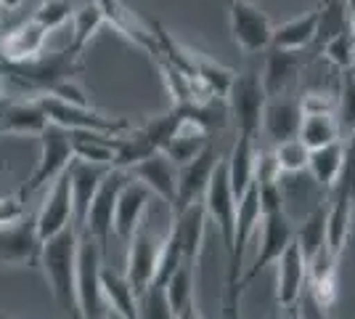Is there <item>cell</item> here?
Here are the masks:
<instances>
[{
	"label": "cell",
	"instance_id": "cell-3",
	"mask_svg": "<svg viewBox=\"0 0 355 319\" xmlns=\"http://www.w3.org/2000/svg\"><path fill=\"white\" fill-rule=\"evenodd\" d=\"M101 263L104 253L88 231H80L77 240V279H74V301L85 319H104L109 311L101 293Z\"/></svg>",
	"mask_w": 355,
	"mask_h": 319
},
{
	"label": "cell",
	"instance_id": "cell-27",
	"mask_svg": "<svg viewBox=\"0 0 355 319\" xmlns=\"http://www.w3.org/2000/svg\"><path fill=\"white\" fill-rule=\"evenodd\" d=\"M69 136H72V157L93 163V165H114L119 136L88 133V131H69Z\"/></svg>",
	"mask_w": 355,
	"mask_h": 319
},
{
	"label": "cell",
	"instance_id": "cell-28",
	"mask_svg": "<svg viewBox=\"0 0 355 319\" xmlns=\"http://www.w3.org/2000/svg\"><path fill=\"white\" fill-rule=\"evenodd\" d=\"M101 293H104L106 309L117 311L119 317L135 319V293L128 282L125 272H114L109 263H101Z\"/></svg>",
	"mask_w": 355,
	"mask_h": 319
},
{
	"label": "cell",
	"instance_id": "cell-19",
	"mask_svg": "<svg viewBox=\"0 0 355 319\" xmlns=\"http://www.w3.org/2000/svg\"><path fill=\"white\" fill-rule=\"evenodd\" d=\"M45 38H48V32L35 19H27V22L16 24L14 30L3 32V38H0V64H21V61L40 56Z\"/></svg>",
	"mask_w": 355,
	"mask_h": 319
},
{
	"label": "cell",
	"instance_id": "cell-16",
	"mask_svg": "<svg viewBox=\"0 0 355 319\" xmlns=\"http://www.w3.org/2000/svg\"><path fill=\"white\" fill-rule=\"evenodd\" d=\"M128 173L133 176L135 181L144 183L151 195H157L162 202H167V208H170V213H173V208H175L178 165L167 157V154L164 152L148 154L146 160L135 163Z\"/></svg>",
	"mask_w": 355,
	"mask_h": 319
},
{
	"label": "cell",
	"instance_id": "cell-41",
	"mask_svg": "<svg viewBox=\"0 0 355 319\" xmlns=\"http://www.w3.org/2000/svg\"><path fill=\"white\" fill-rule=\"evenodd\" d=\"M342 149H345V157H342V170L334 189L355 199V131L347 133V141L342 144Z\"/></svg>",
	"mask_w": 355,
	"mask_h": 319
},
{
	"label": "cell",
	"instance_id": "cell-29",
	"mask_svg": "<svg viewBox=\"0 0 355 319\" xmlns=\"http://www.w3.org/2000/svg\"><path fill=\"white\" fill-rule=\"evenodd\" d=\"M342 157H345L342 141H331V144H326V147L311 149V157H308V173H311L313 181L318 183L324 192H331L334 183H337V179H340Z\"/></svg>",
	"mask_w": 355,
	"mask_h": 319
},
{
	"label": "cell",
	"instance_id": "cell-23",
	"mask_svg": "<svg viewBox=\"0 0 355 319\" xmlns=\"http://www.w3.org/2000/svg\"><path fill=\"white\" fill-rule=\"evenodd\" d=\"M254 154H257V138L250 136V133H236V144H234V149L225 160L228 181H231L236 199L247 192V186L254 179Z\"/></svg>",
	"mask_w": 355,
	"mask_h": 319
},
{
	"label": "cell",
	"instance_id": "cell-33",
	"mask_svg": "<svg viewBox=\"0 0 355 319\" xmlns=\"http://www.w3.org/2000/svg\"><path fill=\"white\" fill-rule=\"evenodd\" d=\"M350 27V11L347 0H324L318 6V30H315V43L324 46L329 38Z\"/></svg>",
	"mask_w": 355,
	"mask_h": 319
},
{
	"label": "cell",
	"instance_id": "cell-50",
	"mask_svg": "<svg viewBox=\"0 0 355 319\" xmlns=\"http://www.w3.org/2000/svg\"><path fill=\"white\" fill-rule=\"evenodd\" d=\"M6 104H8V99H6V96H0V120H3V112H6Z\"/></svg>",
	"mask_w": 355,
	"mask_h": 319
},
{
	"label": "cell",
	"instance_id": "cell-1",
	"mask_svg": "<svg viewBox=\"0 0 355 319\" xmlns=\"http://www.w3.org/2000/svg\"><path fill=\"white\" fill-rule=\"evenodd\" d=\"M77 240L80 231L74 224L61 229L59 234L48 237L40 250V269L45 272V279L53 290V298L64 317L72 311L74 301V279H77Z\"/></svg>",
	"mask_w": 355,
	"mask_h": 319
},
{
	"label": "cell",
	"instance_id": "cell-14",
	"mask_svg": "<svg viewBox=\"0 0 355 319\" xmlns=\"http://www.w3.org/2000/svg\"><path fill=\"white\" fill-rule=\"evenodd\" d=\"M48 195H45L40 211L35 213V224L40 240H48L53 234H59L61 229H67L72 221V195H69V173L64 170L56 181L48 183Z\"/></svg>",
	"mask_w": 355,
	"mask_h": 319
},
{
	"label": "cell",
	"instance_id": "cell-35",
	"mask_svg": "<svg viewBox=\"0 0 355 319\" xmlns=\"http://www.w3.org/2000/svg\"><path fill=\"white\" fill-rule=\"evenodd\" d=\"M135 319H175V311L167 301L164 285L151 282L135 301Z\"/></svg>",
	"mask_w": 355,
	"mask_h": 319
},
{
	"label": "cell",
	"instance_id": "cell-18",
	"mask_svg": "<svg viewBox=\"0 0 355 319\" xmlns=\"http://www.w3.org/2000/svg\"><path fill=\"white\" fill-rule=\"evenodd\" d=\"M148 199H151V192L141 181H135L133 176L119 189L117 208H114V234L119 240L128 243L135 231L144 227Z\"/></svg>",
	"mask_w": 355,
	"mask_h": 319
},
{
	"label": "cell",
	"instance_id": "cell-55",
	"mask_svg": "<svg viewBox=\"0 0 355 319\" xmlns=\"http://www.w3.org/2000/svg\"><path fill=\"white\" fill-rule=\"evenodd\" d=\"M0 136H3V133H0Z\"/></svg>",
	"mask_w": 355,
	"mask_h": 319
},
{
	"label": "cell",
	"instance_id": "cell-8",
	"mask_svg": "<svg viewBox=\"0 0 355 319\" xmlns=\"http://www.w3.org/2000/svg\"><path fill=\"white\" fill-rule=\"evenodd\" d=\"M260 245H257V259L247 272H241L239 277V288L241 293L250 288L252 282L266 272L268 266H273L276 261L282 259V253L286 250V245L295 240V224L289 221L286 211L266 213L260 218Z\"/></svg>",
	"mask_w": 355,
	"mask_h": 319
},
{
	"label": "cell",
	"instance_id": "cell-10",
	"mask_svg": "<svg viewBox=\"0 0 355 319\" xmlns=\"http://www.w3.org/2000/svg\"><path fill=\"white\" fill-rule=\"evenodd\" d=\"M202 202H205L207 218H212L218 231H220L225 253H231L234 229H236V197H234V189H231V181H228V165H225L223 157L218 160L215 170H212V179H209Z\"/></svg>",
	"mask_w": 355,
	"mask_h": 319
},
{
	"label": "cell",
	"instance_id": "cell-20",
	"mask_svg": "<svg viewBox=\"0 0 355 319\" xmlns=\"http://www.w3.org/2000/svg\"><path fill=\"white\" fill-rule=\"evenodd\" d=\"M300 122H302V106L300 99H289V96H273L266 101L263 109V122L260 128L268 133L273 144H282L289 138H297L300 133Z\"/></svg>",
	"mask_w": 355,
	"mask_h": 319
},
{
	"label": "cell",
	"instance_id": "cell-54",
	"mask_svg": "<svg viewBox=\"0 0 355 319\" xmlns=\"http://www.w3.org/2000/svg\"><path fill=\"white\" fill-rule=\"evenodd\" d=\"M292 319H295V314H292Z\"/></svg>",
	"mask_w": 355,
	"mask_h": 319
},
{
	"label": "cell",
	"instance_id": "cell-52",
	"mask_svg": "<svg viewBox=\"0 0 355 319\" xmlns=\"http://www.w3.org/2000/svg\"><path fill=\"white\" fill-rule=\"evenodd\" d=\"M0 319H11V317H6V314H0Z\"/></svg>",
	"mask_w": 355,
	"mask_h": 319
},
{
	"label": "cell",
	"instance_id": "cell-53",
	"mask_svg": "<svg viewBox=\"0 0 355 319\" xmlns=\"http://www.w3.org/2000/svg\"><path fill=\"white\" fill-rule=\"evenodd\" d=\"M0 14H3V11H0ZM0 38H3V27H0Z\"/></svg>",
	"mask_w": 355,
	"mask_h": 319
},
{
	"label": "cell",
	"instance_id": "cell-21",
	"mask_svg": "<svg viewBox=\"0 0 355 319\" xmlns=\"http://www.w3.org/2000/svg\"><path fill=\"white\" fill-rule=\"evenodd\" d=\"M207 211L205 202H191L186 208L173 213V227L178 231V240L183 247V261L199 263L202 245H205V231H207Z\"/></svg>",
	"mask_w": 355,
	"mask_h": 319
},
{
	"label": "cell",
	"instance_id": "cell-25",
	"mask_svg": "<svg viewBox=\"0 0 355 319\" xmlns=\"http://www.w3.org/2000/svg\"><path fill=\"white\" fill-rule=\"evenodd\" d=\"M315 30H318V6L308 14H300L279 24V27H273L270 46L286 48V51H302L311 43H315Z\"/></svg>",
	"mask_w": 355,
	"mask_h": 319
},
{
	"label": "cell",
	"instance_id": "cell-42",
	"mask_svg": "<svg viewBox=\"0 0 355 319\" xmlns=\"http://www.w3.org/2000/svg\"><path fill=\"white\" fill-rule=\"evenodd\" d=\"M295 319H337L329 306H321L308 290H302L300 301L295 306Z\"/></svg>",
	"mask_w": 355,
	"mask_h": 319
},
{
	"label": "cell",
	"instance_id": "cell-46",
	"mask_svg": "<svg viewBox=\"0 0 355 319\" xmlns=\"http://www.w3.org/2000/svg\"><path fill=\"white\" fill-rule=\"evenodd\" d=\"M223 319H241V288L239 285H225Z\"/></svg>",
	"mask_w": 355,
	"mask_h": 319
},
{
	"label": "cell",
	"instance_id": "cell-22",
	"mask_svg": "<svg viewBox=\"0 0 355 319\" xmlns=\"http://www.w3.org/2000/svg\"><path fill=\"white\" fill-rule=\"evenodd\" d=\"M270 54L266 59V67H263V88H266L268 99L273 96H286V91L292 88V83L300 75V67H302V59L297 51H286V48H276L268 46Z\"/></svg>",
	"mask_w": 355,
	"mask_h": 319
},
{
	"label": "cell",
	"instance_id": "cell-7",
	"mask_svg": "<svg viewBox=\"0 0 355 319\" xmlns=\"http://www.w3.org/2000/svg\"><path fill=\"white\" fill-rule=\"evenodd\" d=\"M130 173L125 167H109L106 176L101 179L96 195L90 199V208L85 213V224L80 231H88L90 237L98 243L101 253L106 256L109 250V240H112V231H114V208H117L119 189L128 183Z\"/></svg>",
	"mask_w": 355,
	"mask_h": 319
},
{
	"label": "cell",
	"instance_id": "cell-30",
	"mask_svg": "<svg viewBox=\"0 0 355 319\" xmlns=\"http://www.w3.org/2000/svg\"><path fill=\"white\" fill-rule=\"evenodd\" d=\"M340 136L342 131L337 115H331V112H308V115H302L297 138L308 149H318V147H326L331 141H340Z\"/></svg>",
	"mask_w": 355,
	"mask_h": 319
},
{
	"label": "cell",
	"instance_id": "cell-49",
	"mask_svg": "<svg viewBox=\"0 0 355 319\" xmlns=\"http://www.w3.org/2000/svg\"><path fill=\"white\" fill-rule=\"evenodd\" d=\"M67 319H85V317H83V311H80V309H77V306H74L72 311H69V314H67Z\"/></svg>",
	"mask_w": 355,
	"mask_h": 319
},
{
	"label": "cell",
	"instance_id": "cell-37",
	"mask_svg": "<svg viewBox=\"0 0 355 319\" xmlns=\"http://www.w3.org/2000/svg\"><path fill=\"white\" fill-rule=\"evenodd\" d=\"M180 261H183V247H180L175 227H170V231L164 234V240L159 243V259H157L154 282H157V285H164V282L173 277V272L180 266Z\"/></svg>",
	"mask_w": 355,
	"mask_h": 319
},
{
	"label": "cell",
	"instance_id": "cell-51",
	"mask_svg": "<svg viewBox=\"0 0 355 319\" xmlns=\"http://www.w3.org/2000/svg\"><path fill=\"white\" fill-rule=\"evenodd\" d=\"M104 319H125V317H119L117 311H112V309H109V311L104 314Z\"/></svg>",
	"mask_w": 355,
	"mask_h": 319
},
{
	"label": "cell",
	"instance_id": "cell-48",
	"mask_svg": "<svg viewBox=\"0 0 355 319\" xmlns=\"http://www.w3.org/2000/svg\"><path fill=\"white\" fill-rule=\"evenodd\" d=\"M21 3L24 0H0V11H16V8H21Z\"/></svg>",
	"mask_w": 355,
	"mask_h": 319
},
{
	"label": "cell",
	"instance_id": "cell-47",
	"mask_svg": "<svg viewBox=\"0 0 355 319\" xmlns=\"http://www.w3.org/2000/svg\"><path fill=\"white\" fill-rule=\"evenodd\" d=\"M175 319H202V314H199V306H196V298H193L191 304L186 306V309H183Z\"/></svg>",
	"mask_w": 355,
	"mask_h": 319
},
{
	"label": "cell",
	"instance_id": "cell-44",
	"mask_svg": "<svg viewBox=\"0 0 355 319\" xmlns=\"http://www.w3.org/2000/svg\"><path fill=\"white\" fill-rule=\"evenodd\" d=\"M300 106H302V115H308V112H331V115H337V101H334V96L321 93V91L305 93V96L300 99Z\"/></svg>",
	"mask_w": 355,
	"mask_h": 319
},
{
	"label": "cell",
	"instance_id": "cell-13",
	"mask_svg": "<svg viewBox=\"0 0 355 319\" xmlns=\"http://www.w3.org/2000/svg\"><path fill=\"white\" fill-rule=\"evenodd\" d=\"M159 243L162 240H154L146 227H141L128 240L130 247H128V269H125V277H128V282L133 288L135 298L154 282L157 259H159Z\"/></svg>",
	"mask_w": 355,
	"mask_h": 319
},
{
	"label": "cell",
	"instance_id": "cell-9",
	"mask_svg": "<svg viewBox=\"0 0 355 319\" xmlns=\"http://www.w3.org/2000/svg\"><path fill=\"white\" fill-rule=\"evenodd\" d=\"M43 240L37 234L35 213H24L19 221L0 227V263L40 269Z\"/></svg>",
	"mask_w": 355,
	"mask_h": 319
},
{
	"label": "cell",
	"instance_id": "cell-6",
	"mask_svg": "<svg viewBox=\"0 0 355 319\" xmlns=\"http://www.w3.org/2000/svg\"><path fill=\"white\" fill-rule=\"evenodd\" d=\"M268 93L263 88L260 72L247 69L234 75V83L225 93V104L231 117L236 120V133H250L260 136V122H263V109H266Z\"/></svg>",
	"mask_w": 355,
	"mask_h": 319
},
{
	"label": "cell",
	"instance_id": "cell-36",
	"mask_svg": "<svg viewBox=\"0 0 355 319\" xmlns=\"http://www.w3.org/2000/svg\"><path fill=\"white\" fill-rule=\"evenodd\" d=\"M273 157H276V165H279V170H282V176H295V173L308 170L311 149H308L300 138H289V141L276 144Z\"/></svg>",
	"mask_w": 355,
	"mask_h": 319
},
{
	"label": "cell",
	"instance_id": "cell-2",
	"mask_svg": "<svg viewBox=\"0 0 355 319\" xmlns=\"http://www.w3.org/2000/svg\"><path fill=\"white\" fill-rule=\"evenodd\" d=\"M80 56L72 48L67 46L64 51H53V54H40L30 61L21 64H0L6 80H11L16 88L27 93H37L45 96L53 85H59L64 80H74V75L80 72ZM35 96V99H37Z\"/></svg>",
	"mask_w": 355,
	"mask_h": 319
},
{
	"label": "cell",
	"instance_id": "cell-5",
	"mask_svg": "<svg viewBox=\"0 0 355 319\" xmlns=\"http://www.w3.org/2000/svg\"><path fill=\"white\" fill-rule=\"evenodd\" d=\"M37 101L43 106L48 122H56L67 131H88V133H109V136H122L133 128L130 120L122 117H106L101 112H96L90 104H69L61 101L56 96H37Z\"/></svg>",
	"mask_w": 355,
	"mask_h": 319
},
{
	"label": "cell",
	"instance_id": "cell-26",
	"mask_svg": "<svg viewBox=\"0 0 355 319\" xmlns=\"http://www.w3.org/2000/svg\"><path fill=\"white\" fill-rule=\"evenodd\" d=\"M209 141H212V133H209V131H205L202 125H196V122H191L189 117H186V120H183V125L175 131V136L164 144L162 152L167 154V157H170L178 167H180V165H186L189 160H193L196 154L207 147Z\"/></svg>",
	"mask_w": 355,
	"mask_h": 319
},
{
	"label": "cell",
	"instance_id": "cell-39",
	"mask_svg": "<svg viewBox=\"0 0 355 319\" xmlns=\"http://www.w3.org/2000/svg\"><path fill=\"white\" fill-rule=\"evenodd\" d=\"M74 14V6L72 0H43L37 8H35V14L32 19L43 27L45 32L51 30H59L61 24H67Z\"/></svg>",
	"mask_w": 355,
	"mask_h": 319
},
{
	"label": "cell",
	"instance_id": "cell-43",
	"mask_svg": "<svg viewBox=\"0 0 355 319\" xmlns=\"http://www.w3.org/2000/svg\"><path fill=\"white\" fill-rule=\"evenodd\" d=\"M24 213H27V199L21 197V192H16V195H3V197H0V227L14 224Z\"/></svg>",
	"mask_w": 355,
	"mask_h": 319
},
{
	"label": "cell",
	"instance_id": "cell-12",
	"mask_svg": "<svg viewBox=\"0 0 355 319\" xmlns=\"http://www.w3.org/2000/svg\"><path fill=\"white\" fill-rule=\"evenodd\" d=\"M218 160H220L218 147H215V141H209L207 147L196 154L193 160H189L186 165L178 167L175 208H173V213H178L180 208H186V205H191V202H202Z\"/></svg>",
	"mask_w": 355,
	"mask_h": 319
},
{
	"label": "cell",
	"instance_id": "cell-11",
	"mask_svg": "<svg viewBox=\"0 0 355 319\" xmlns=\"http://www.w3.org/2000/svg\"><path fill=\"white\" fill-rule=\"evenodd\" d=\"M231 16V35L244 54H257L270 46L273 24L252 0H228Z\"/></svg>",
	"mask_w": 355,
	"mask_h": 319
},
{
	"label": "cell",
	"instance_id": "cell-17",
	"mask_svg": "<svg viewBox=\"0 0 355 319\" xmlns=\"http://www.w3.org/2000/svg\"><path fill=\"white\" fill-rule=\"evenodd\" d=\"M109 165H93V163H85V160H77L72 157V163L67 165V173H69V195H72V221L77 231L85 224V213L90 208V199L96 195L98 183L106 176Z\"/></svg>",
	"mask_w": 355,
	"mask_h": 319
},
{
	"label": "cell",
	"instance_id": "cell-24",
	"mask_svg": "<svg viewBox=\"0 0 355 319\" xmlns=\"http://www.w3.org/2000/svg\"><path fill=\"white\" fill-rule=\"evenodd\" d=\"M48 125L43 106L37 99L30 101H8L3 120H0V133H27V136H40Z\"/></svg>",
	"mask_w": 355,
	"mask_h": 319
},
{
	"label": "cell",
	"instance_id": "cell-15",
	"mask_svg": "<svg viewBox=\"0 0 355 319\" xmlns=\"http://www.w3.org/2000/svg\"><path fill=\"white\" fill-rule=\"evenodd\" d=\"M279 274H276V306L284 309L286 314H295V306L302 295V290L308 285V263L302 259L297 243L286 245L282 259L276 261Z\"/></svg>",
	"mask_w": 355,
	"mask_h": 319
},
{
	"label": "cell",
	"instance_id": "cell-32",
	"mask_svg": "<svg viewBox=\"0 0 355 319\" xmlns=\"http://www.w3.org/2000/svg\"><path fill=\"white\" fill-rule=\"evenodd\" d=\"M106 24V16L104 11L96 6V3H85L83 8H77L72 14V40H69V48L83 54L88 43L96 38V32L101 30Z\"/></svg>",
	"mask_w": 355,
	"mask_h": 319
},
{
	"label": "cell",
	"instance_id": "cell-4",
	"mask_svg": "<svg viewBox=\"0 0 355 319\" xmlns=\"http://www.w3.org/2000/svg\"><path fill=\"white\" fill-rule=\"evenodd\" d=\"M37 138H40V160L32 170L30 181L19 189L24 199H30L35 192H40L43 186L56 181L67 170V165L72 163V136L67 128H61L56 122H48Z\"/></svg>",
	"mask_w": 355,
	"mask_h": 319
},
{
	"label": "cell",
	"instance_id": "cell-40",
	"mask_svg": "<svg viewBox=\"0 0 355 319\" xmlns=\"http://www.w3.org/2000/svg\"><path fill=\"white\" fill-rule=\"evenodd\" d=\"M340 131L342 133H353L355 131V64L342 69V91H340Z\"/></svg>",
	"mask_w": 355,
	"mask_h": 319
},
{
	"label": "cell",
	"instance_id": "cell-31",
	"mask_svg": "<svg viewBox=\"0 0 355 319\" xmlns=\"http://www.w3.org/2000/svg\"><path fill=\"white\" fill-rule=\"evenodd\" d=\"M295 243H297V247H300L305 263H311L313 256L326 245V205H318V208L295 229Z\"/></svg>",
	"mask_w": 355,
	"mask_h": 319
},
{
	"label": "cell",
	"instance_id": "cell-45",
	"mask_svg": "<svg viewBox=\"0 0 355 319\" xmlns=\"http://www.w3.org/2000/svg\"><path fill=\"white\" fill-rule=\"evenodd\" d=\"M45 96H56V99H61V101H69V104H80V106L90 104V99L85 96V91H83L74 80H64V83H59V85H53Z\"/></svg>",
	"mask_w": 355,
	"mask_h": 319
},
{
	"label": "cell",
	"instance_id": "cell-34",
	"mask_svg": "<svg viewBox=\"0 0 355 319\" xmlns=\"http://www.w3.org/2000/svg\"><path fill=\"white\" fill-rule=\"evenodd\" d=\"M193 269H196V263L180 261V266L173 272V277L164 282V293H167V301L173 306L175 317L193 301Z\"/></svg>",
	"mask_w": 355,
	"mask_h": 319
},
{
	"label": "cell",
	"instance_id": "cell-38",
	"mask_svg": "<svg viewBox=\"0 0 355 319\" xmlns=\"http://www.w3.org/2000/svg\"><path fill=\"white\" fill-rule=\"evenodd\" d=\"M321 48H324V56L331 67H337V69H347V67H353L355 64V32H353V27L337 32V35H334V38H329Z\"/></svg>",
	"mask_w": 355,
	"mask_h": 319
}]
</instances>
